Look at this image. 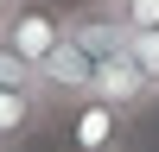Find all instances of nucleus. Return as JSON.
<instances>
[{
    "label": "nucleus",
    "instance_id": "9",
    "mask_svg": "<svg viewBox=\"0 0 159 152\" xmlns=\"http://www.w3.org/2000/svg\"><path fill=\"white\" fill-rule=\"evenodd\" d=\"M115 6H121V19L134 25V32H153L159 25V0H115Z\"/></svg>",
    "mask_w": 159,
    "mask_h": 152
},
{
    "label": "nucleus",
    "instance_id": "11",
    "mask_svg": "<svg viewBox=\"0 0 159 152\" xmlns=\"http://www.w3.org/2000/svg\"><path fill=\"white\" fill-rule=\"evenodd\" d=\"M121 152H134V146H121Z\"/></svg>",
    "mask_w": 159,
    "mask_h": 152
},
{
    "label": "nucleus",
    "instance_id": "1",
    "mask_svg": "<svg viewBox=\"0 0 159 152\" xmlns=\"http://www.w3.org/2000/svg\"><path fill=\"white\" fill-rule=\"evenodd\" d=\"M127 127H134V114H121L102 95H76V101L51 108V133L64 139V152H121Z\"/></svg>",
    "mask_w": 159,
    "mask_h": 152
},
{
    "label": "nucleus",
    "instance_id": "2",
    "mask_svg": "<svg viewBox=\"0 0 159 152\" xmlns=\"http://www.w3.org/2000/svg\"><path fill=\"white\" fill-rule=\"evenodd\" d=\"M0 38H7L19 57H32V63H45L51 51L70 38V6H51V0H25L19 13H13L7 25H0Z\"/></svg>",
    "mask_w": 159,
    "mask_h": 152
},
{
    "label": "nucleus",
    "instance_id": "8",
    "mask_svg": "<svg viewBox=\"0 0 159 152\" xmlns=\"http://www.w3.org/2000/svg\"><path fill=\"white\" fill-rule=\"evenodd\" d=\"M127 51H134V63L159 82V25H153V32H134V38H127Z\"/></svg>",
    "mask_w": 159,
    "mask_h": 152
},
{
    "label": "nucleus",
    "instance_id": "7",
    "mask_svg": "<svg viewBox=\"0 0 159 152\" xmlns=\"http://www.w3.org/2000/svg\"><path fill=\"white\" fill-rule=\"evenodd\" d=\"M0 89H38V63L19 57L7 38H0Z\"/></svg>",
    "mask_w": 159,
    "mask_h": 152
},
{
    "label": "nucleus",
    "instance_id": "4",
    "mask_svg": "<svg viewBox=\"0 0 159 152\" xmlns=\"http://www.w3.org/2000/svg\"><path fill=\"white\" fill-rule=\"evenodd\" d=\"M127 38H134V25L121 19V6L115 0H89V6H70V44L89 51V57H115V51H127Z\"/></svg>",
    "mask_w": 159,
    "mask_h": 152
},
{
    "label": "nucleus",
    "instance_id": "10",
    "mask_svg": "<svg viewBox=\"0 0 159 152\" xmlns=\"http://www.w3.org/2000/svg\"><path fill=\"white\" fill-rule=\"evenodd\" d=\"M19 6H25V0H0V25H7L13 13H19Z\"/></svg>",
    "mask_w": 159,
    "mask_h": 152
},
{
    "label": "nucleus",
    "instance_id": "6",
    "mask_svg": "<svg viewBox=\"0 0 159 152\" xmlns=\"http://www.w3.org/2000/svg\"><path fill=\"white\" fill-rule=\"evenodd\" d=\"M45 127H51V101L38 89H0V152H19Z\"/></svg>",
    "mask_w": 159,
    "mask_h": 152
},
{
    "label": "nucleus",
    "instance_id": "5",
    "mask_svg": "<svg viewBox=\"0 0 159 152\" xmlns=\"http://www.w3.org/2000/svg\"><path fill=\"white\" fill-rule=\"evenodd\" d=\"M89 89H96V57L64 38V44L38 63V95L57 108V101H76V95H89Z\"/></svg>",
    "mask_w": 159,
    "mask_h": 152
},
{
    "label": "nucleus",
    "instance_id": "3",
    "mask_svg": "<svg viewBox=\"0 0 159 152\" xmlns=\"http://www.w3.org/2000/svg\"><path fill=\"white\" fill-rule=\"evenodd\" d=\"M89 95L115 101V108H121V114H134V120L159 108V82L134 63V51H115V57H102V63H96V89H89Z\"/></svg>",
    "mask_w": 159,
    "mask_h": 152
}]
</instances>
